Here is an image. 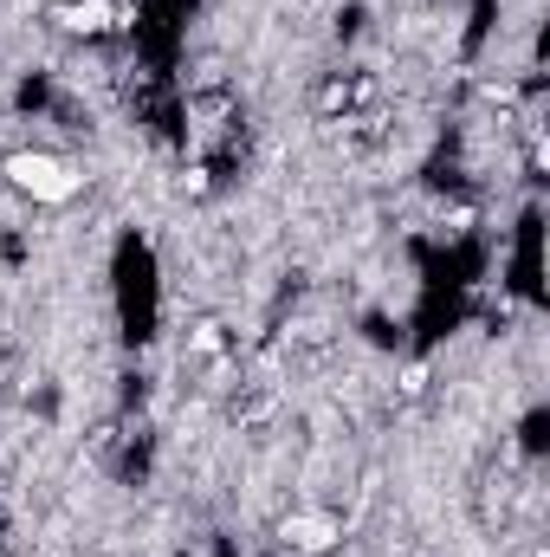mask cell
I'll return each instance as SVG.
<instances>
[{"label":"cell","instance_id":"cell-1","mask_svg":"<svg viewBox=\"0 0 550 557\" xmlns=\"http://www.w3.org/2000/svg\"><path fill=\"white\" fill-rule=\"evenodd\" d=\"M7 182L33 201H72L78 195V169L65 156H52V149H20V156H7Z\"/></svg>","mask_w":550,"mask_h":557},{"label":"cell","instance_id":"cell-2","mask_svg":"<svg viewBox=\"0 0 550 557\" xmlns=\"http://www.w3.org/2000/svg\"><path fill=\"white\" fill-rule=\"evenodd\" d=\"M59 26L65 33H104L110 26V0H72V7H59Z\"/></svg>","mask_w":550,"mask_h":557}]
</instances>
